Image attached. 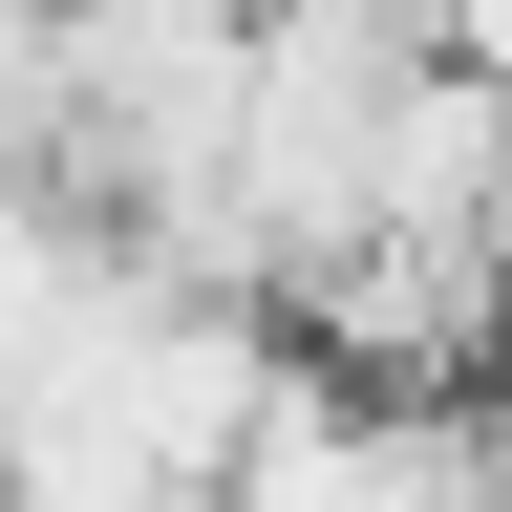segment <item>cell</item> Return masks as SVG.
Returning <instances> with one entry per match:
<instances>
[{
	"instance_id": "1",
	"label": "cell",
	"mask_w": 512,
	"mask_h": 512,
	"mask_svg": "<svg viewBox=\"0 0 512 512\" xmlns=\"http://www.w3.org/2000/svg\"><path fill=\"white\" fill-rule=\"evenodd\" d=\"M278 342L363 406H491L512 384V256L491 235H342L320 278H278Z\"/></svg>"
},
{
	"instance_id": "2",
	"label": "cell",
	"mask_w": 512,
	"mask_h": 512,
	"mask_svg": "<svg viewBox=\"0 0 512 512\" xmlns=\"http://www.w3.org/2000/svg\"><path fill=\"white\" fill-rule=\"evenodd\" d=\"M214 512H470V406H363V384L278 363V406L235 427Z\"/></svg>"
},
{
	"instance_id": "3",
	"label": "cell",
	"mask_w": 512,
	"mask_h": 512,
	"mask_svg": "<svg viewBox=\"0 0 512 512\" xmlns=\"http://www.w3.org/2000/svg\"><path fill=\"white\" fill-rule=\"evenodd\" d=\"M427 64H470V86H512V0H427Z\"/></svg>"
},
{
	"instance_id": "4",
	"label": "cell",
	"mask_w": 512,
	"mask_h": 512,
	"mask_svg": "<svg viewBox=\"0 0 512 512\" xmlns=\"http://www.w3.org/2000/svg\"><path fill=\"white\" fill-rule=\"evenodd\" d=\"M470 512H512V384L470 406Z\"/></svg>"
}]
</instances>
